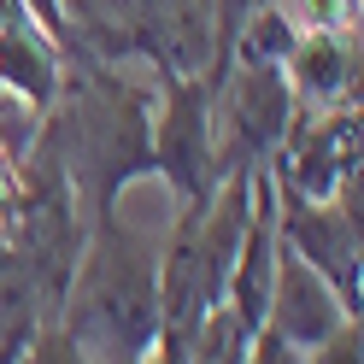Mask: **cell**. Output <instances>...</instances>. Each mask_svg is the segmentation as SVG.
<instances>
[{"mask_svg":"<svg viewBox=\"0 0 364 364\" xmlns=\"http://www.w3.org/2000/svg\"><path fill=\"white\" fill-rule=\"evenodd\" d=\"M65 358H153L159 341V235L124 218V194L88 218L82 253L53 311Z\"/></svg>","mask_w":364,"mask_h":364,"instance_id":"cell-1","label":"cell"},{"mask_svg":"<svg viewBox=\"0 0 364 364\" xmlns=\"http://www.w3.org/2000/svg\"><path fill=\"white\" fill-rule=\"evenodd\" d=\"M36 141L65 165L82 218H95L118 194L153 182V88L118 77V65L71 59Z\"/></svg>","mask_w":364,"mask_h":364,"instance_id":"cell-2","label":"cell"},{"mask_svg":"<svg viewBox=\"0 0 364 364\" xmlns=\"http://www.w3.org/2000/svg\"><path fill=\"white\" fill-rule=\"evenodd\" d=\"M277 182V176H270ZM277 235L288 253H300L323 277L341 306L358 317L364 306V223H358V171L335 182L329 200H306L277 182Z\"/></svg>","mask_w":364,"mask_h":364,"instance_id":"cell-3","label":"cell"},{"mask_svg":"<svg viewBox=\"0 0 364 364\" xmlns=\"http://www.w3.org/2000/svg\"><path fill=\"white\" fill-rule=\"evenodd\" d=\"M288 124H294V95H288L282 65L230 59V71L212 88V182L230 171L270 165Z\"/></svg>","mask_w":364,"mask_h":364,"instance_id":"cell-4","label":"cell"},{"mask_svg":"<svg viewBox=\"0 0 364 364\" xmlns=\"http://www.w3.org/2000/svg\"><path fill=\"white\" fill-rule=\"evenodd\" d=\"M153 182H165L176 200H206L212 182V82L188 77H159L153 88Z\"/></svg>","mask_w":364,"mask_h":364,"instance_id":"cell-5","label":"cell"},{"mask_svg":"<svg viewBox=\"0 0 364 364\" xmlns=\"http://www.w3.org/2000/svg\"><path fill=\"white\" fill-rule=\"evenodd\" d=\"M364 159V112L341 100L329 112H294L282 147L270 153V176L306 200H329L341 176H353Z\"/></svg>","mask_w":364,"mask_h":364,"instance_id":"cell-6","label":"cell"},{"mask_svg":"<svg viewBox=\"0 0 364 364\" xmlns=\"http://www.w3.org/2000/svg\"><path fill=\"white\" fill-rule=\"evenodd\" d=\"M294 112H329L358 100V30H300L282 59Z\"/></svg>","mask_w":364,"mask_h":364,"instance_id":"cell-7","label":"cell"},{"mask_svg":"<svg viewBox=\"0 0 364 364\" xmlns=\"http://www.w3.org/2000/svg\"><path fill=\"white\" fill-rule=\"evenodd\" d=\"M65 59L59 41L30 24V12H6L0 18V95L30 106L36 118L59 100V82H65Z\"/></svg>","mask_w":364,"mask_h":364,"instance_id":"cell-8","label":"cell"},{"mask_svg":"<svg viewBox=\"0 0 364 364\" xmlns=\"http://www.w3.org/2000/svg\"><path fill=\"white\" fill-rule=\"evenodd\" d=\"M294 30H358V0H277Z\"/></svg>","mask_w":364,"mask_h":364,"instance_id":"cell-9","label":"cell"},{"mask_svg":"<svg viewBox=\"0 0 364 364\" xmlns=\"http://www.w3.org/2000/svg\"><path fill=\"white\" fill-rule=\"evenodd\" d=\"M18 200H24V159L0 141V230L18 218Z\"/></svg>","mask_w":364,"mask_h":364,"instance_id":"cell-10","label":"cell"},{"mask_svg":"<svg viewBox=\"0 0 364 364\" xmlns=\"http://www.w3.org/2000/svg\"><path fill=\"white\" fill-rule=\"evenodd\" d=\"M24 12H30V24H41L59 41V53L71 59V18H65V0H24Z\"/></svg>","mask_w":364,"mask_h":364,"instance_id":"cell-11","label":"cell"}]
</instances>
